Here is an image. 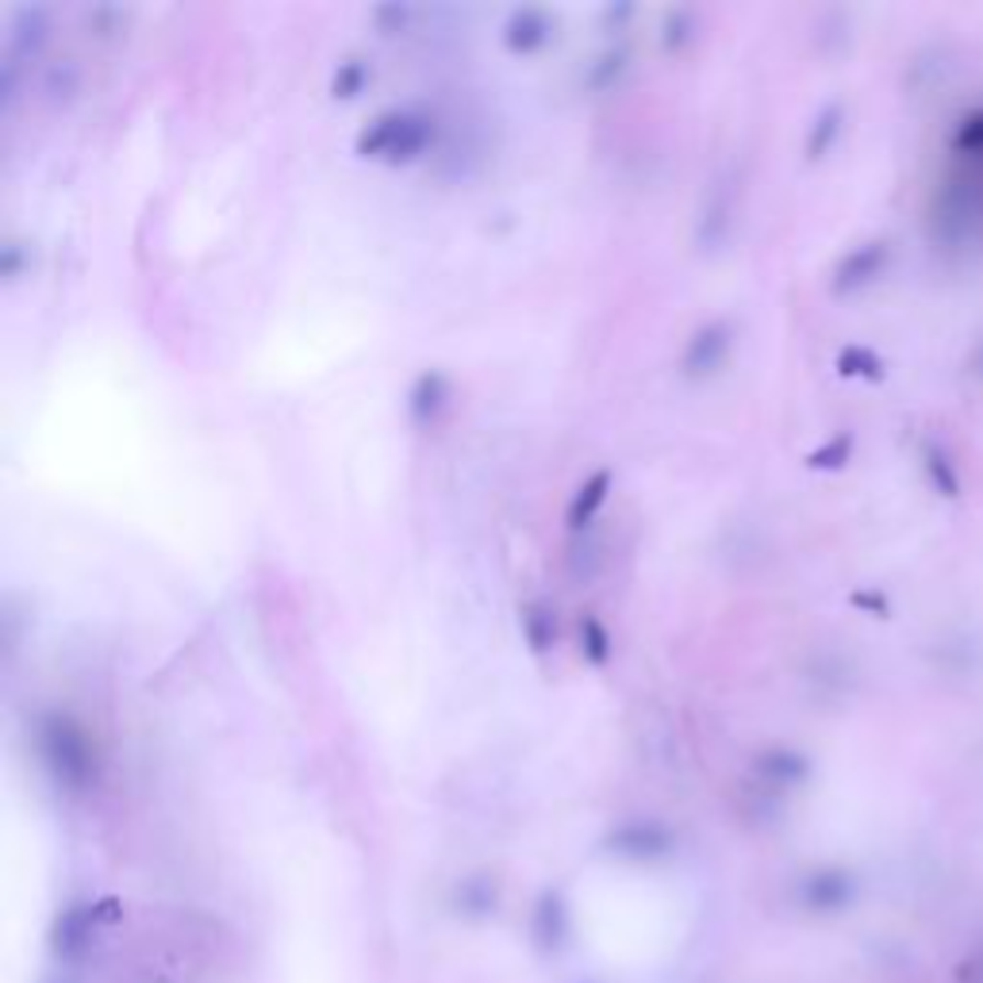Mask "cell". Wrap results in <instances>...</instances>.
Returning a JSON list of instances; mask_svg holds the SVG:
<instances>
[{"instance_id": "1", "label": "cell", "mask_w": 983, "mask_h": 983, "mask_svg": "<svg viewBox=\"0 0 983 983\" xmlns=\"http://www.w3.org/2000/svg\"><path fill=\"white\" fill-rule=\"evenodd\" d=\"M434 128L427 115L416 112H380L369 128L357 135V154L362 158H385V162H411L431 143Z\"/></svg>"}, {"instance_id": "4", "label": "cell", "mask_w": 983, "mask_h": 983, "mask_svg": "<svg viewBox=\"0 0 983 983\" xmlns=\"http://www.w3.org/2000/svg\"><path fill=\"white\" fill-rule=\"evenodd\" d=\"M553 23L550 15L542 12V8H519V12H511V20H507L504 27V43L511 46V51H534V46H542L545 38H550Z\"/></svg>"}, {"instance_id": "5", "label": "cell", "mask_w": 983, "mask_h": 983, "mask_svg": "<svg viewBox=\"0 0 983 983\" xmlns=\"http://www.w3.org/2000/svg\"><path fill=\"white\" fill-rule=\"evenodd\" d=\"M446 396H450V388H446V377H442L439 369L419 373V380L411 385V393H408L411 419H416V423H431V419L446 408Z\"/></svg>"}, {"instance_id": "7", "label": "cell", "mask_w": 983, "mask_h": 983, "mask_svg": "<svg viewBox=\"0 0 983 983\" xmlns=\"http://www.w3.org/2000/svg\"><path fill=\"white\" fill-rule=\"evenodd\" d=\"M522 634H527V645L534 653H545L553 642H557V627H553V615L545 611L542 604H527L522 607Z\"/></svg>"}, {"instance_id": "9", "label": "cell", "mask_w": 983, "mask_h": 983, "mask_svg": "<svg viewBox=\"0 0 983 983\" xmlns=\"http://www.w3.org/2000/svg\"><path fill=\"white\" fill-rule=\"evenodd\" d=\"M365 81H369V66H365L362 58H346L339 66V74H334L331 89H334V97L350 100V97H357V92H362Z\"/></svg>"}, {"instance_id": "3", "label": "cell", "mask_w": 983, "mask_h": 983, "mask_svg": "<svg viewBox=\"0 0 983 983\" xmlns=\"http://www.w3.org/2000/svg\"><path fill=\"white\" fill-rule=\"evenodd\" d=\"M730 350V331L722 319H711V323H704L696 334L688 339V346H684V373L688 377H707V373H715L722 365V357H727Z\"/></svg>"}, {"instance_id": "8", "label": "cell", "mask_w": 983, "mask_h": 983, "mask_svg": "<svg viewBox=\"0 0 983 983\" xmlns=\"http://www.w3.org/2000/svg\"><path fill=\"white\" fill-rule=\"evenodd\" d=\"M581 650H584V658L592 661V665H604L607 658H611V638H607V630H604V622L596 619V615H584L581 619Z\"/></svg>"}, {"instance_id": "6", "label": "cell", "mask_w": 983, "mask_h": 983, "mask_svg": "<svg viewBox=\"0 0 983 983\" xmlns=\"http://www.w3.org/2000/svg\"><path fill=\"white\" fill-rule=\"evenodd\" d=\"M607 492H611V473L599 470L592 473L588 481H584L581 488H576L573 504H568V530H576L581 534L584 527H588L592 519H596V511L607 504Z\"/></svg>"}, {"instance_id": "2", "label": "cell", "mask_w": 983, "mask_h": 983, "mask_svg": "<svg viewBox=\"0 0 983 983\" xmlns=\"http://www.w3.org/2000/svg\"><path fill=\"white\" fill-rule=\"evenodd\" d=\"M38 741H43V753L54 764V772H62V776H85L89 772V738L77 727V719L46 715Z\"/></svg>"}]
</instances>
